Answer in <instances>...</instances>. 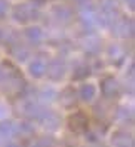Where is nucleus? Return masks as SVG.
Here are the masks:
<instances>
[{
	"label": "nucleus",
	"instance_id": "obj_1",
	"mask_svg": "<svg viewBox=\"0 0 135 147\" xmlns=\"http://www.w3.org/2000/svg\"><path fill=\"white\" fill-rule=\"evenodd\" d=\"M70 120H72L70 127H72L73 130H77V132H80V130H83V129H85V125H87V124H85L87 120L83 119V117H82L80 114H77V115H75V117H72Z\"/></svg>",
	"mask_w": 135,
	"mask_h": 147
},
{
	"label": "nucleus",
	"instance_id": "obj_2",
	"mask_svg": "<svg viewBox=\"0 0 135 147\" xmlns=\"http://www.w3.org/2000/svg\"><path fill=\"white\" fill-rule=\"evenodd\" d=\"M9 147H15V146H9Z\"/></svg>",
	"mask_w": 135,
	"mask_h": 147
}]
</instances>
